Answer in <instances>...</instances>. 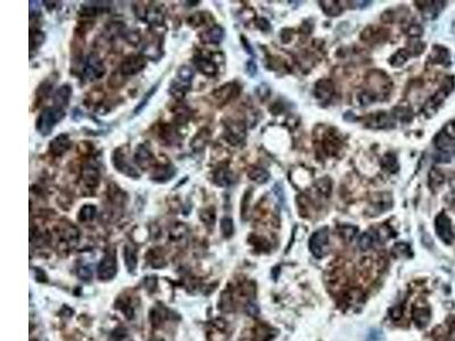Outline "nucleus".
<instances>
[{
  "instance_id": "f257e3e1",
  "label": "nucleus",
  "mask_w": 455,
  "mask_h": 341,
  "mask_svg": "<svg viewBox=\"0 0 455 341\" xmlns=\"http://www.w3.org/2000/svg\"><path fill=\"white\" fill-rule=\"evenodd\" d=\"M64 117V110L58 107H47L40 113L38 119H36L35 128L41 136L47 137L53 132L55 126Z\"/></svg>"
},
{
  "instance_id": "f03ea898",
  "label": "nucleus",
  "mask_w": 455,
  "mask_h": 341,
  "mask_svg": "<svg viewBox=\"0 0 455 341\" xmlns=\"http://www.w3.org/2000/svg\"><path fill=\"white\" fill-rule=\"evenodd\" d=\"M192 79H194L192 68L189 66H181L171 86V93L176 98H183L185 92L190 88Z\"/></svg>"
},
{
  "instance_id": "7ed1b4c3",
  "label": "nucleus",
  "mask_w": 455,
  "mask_h": 341,
  "mask_svg": "<svg viewBox=\"0 0 455 341\" xmlns=\"http://www.w3.org/2000/svg\"><path fill=\"white\" fill-rule=\"evenodd\" d=\"M328 245H329V233L327 228L315 231L309 239V249L316 258H322L326 255Z\"/></svg>"
},
{
  "instance_id": "20e7f679",
  "label": "nucleus",
  "mask_w": 455,
  "mask_h": 341,
  "mask_svg": "<svg viewBox=\"0 0 455 341\" xmlns=\"http://www.w3.org/2000/svg\"><path fill=\"white\" fill-rule=\"evenodd\" d=\"M436 147L445 152L455 151V124L446 125V128L437 136L435 140Z\"/></svg>"
},
{
  "instance_id": "39448f33",
  "label": "nucleus",
  "mask_w": 455,
  "mask_h": 341,
  "mask_svg": "<svg viewBox=\"0 0 455 341\" xmlns=\"http://www.w3.org/2000/svg\"><path fill=\"white\" fill-rule=\"evenodd\" d=\"M106 68L104 66V63L101 59L94 54H91L88 56L85 65V76L90 81L100 79L104 76Z\"/></svg>"
},
{
  "instance_id": "423d86ee",
  "label": "nucleus",
  "mask_w": 455,
  "mask_h": 341,
  "mask_svg": "<svg viewBox=\"0 0 455 341\" xmlns=\"http://www.w3.org/2000/svg\"><path fill=\"white\" fill-rule=\"evenodd\" d=\"M112 161L115 169L118 170L119 172L125 174V175L130 177H133V179H138V177H139V172H138L134 166L130 164L129 161L126 159L125 154L121 149H116L114 151Z\"/></svg>"
},
{
  "instance_id": "0eeeda50",
  "label": "nucleus",
  "mask_w": 455,
  "mask_h": 341,
  "mask_svg": "<svg viewBox=\"0 0 455 341\" xmlns=\"http://www.w3.org/2000/svg\"><path fill=\"white\" fill-rule=\"evenodd\" d=\"M435 227L437 235L440 238V240L444 241L447 245L452 244L454 239L452 224H451V220L447 217L446 214L442 213L436 217Z\"/></svg>"
},
{
  "instance_id": "6e6552de",
  "label": "nucleus",
  "mask_w": 455,
  "mask_h": 341,
  "mask_svg": "<svg viewBox=\"0 0 455 341\" xmlns=\"http://www.w3.org/2000/svg\"><path fill=\"white\" fill-rule=\"evenodd\" d=\"M147 65V61L144 57L141 56H129L126 57L124 61H123L121 67H120V71L121 73L125 76H131V75H136L144 70Z\"/></svg>"
},
{
  "instance_id": "1a4fd4ad",
  "label": "nucleus",
  "mask_w": 455,
  "mask_h": 341,
  "mask_svg": "<svg viewBox=\"0 0 455 341\" xmlns=\"http://www.w3.org/2000/svg\"><path fill=\"white\" fill-rule=\"evenodd\" d=\"M116 272H118V264H116L115 257L107 254L104 256V258L100 260L99 265H98V277L101 280H109V279L114 278Z\"/></svg>"
},
{
  "instance_id": "9d476101",
  "label": "nucleus",
  "mask_w": 455,
  "mask_h": 341,
  "mask_svg": "<svg viewBox=\"0 0 455 341\" xmlns=\"http://www.w3.org/2000/svg\"><path fill=\"white\" fill-rule=\"evenodd\" d=\"M134 161H136L137 165L140 169L147 170L151 168L152 165L155 164V157L152 154L151 148L146 146V144H139L134 154Z\"/></svg>"
},
{
  "instance_id": "9b49d317",
  "label": "nucleus",
  "mask_w": 455,
  "mask_h": 341,
  "mask_svg": "<svg viewBox=\"0 0 455 341\" xmlns=\"http://www.w3.org/2000/svg\"><path fill=\"white\" fill-rule=\"evenodd\" d=\"M71 148V140L67 134H60L52 140L49 144V150L54 156L64 155Z\"/></svg>"
},
{
  "instance_id": "f8f14e48",
  "label": "nucleus",
  "mask_w": 455,
  "mask_h": 341,
  "mask_svg": "<svg viewBox=\"0 0 455 341\" xmlns=\"http://www.w3.org/2000/svg\"><path fill=\"white\" fill-rule=\"evenodd\" d=\"M245 128L242 123L232 122L227 124V138L231 143L238 144L245 139Z\"/></svg>"
},
{
  "instance_id": "ddd939ff",
  "label": "nucleus",
  "mask_w": 455,
  "mask_h": 341,
  "mask_svg": "<svg viewBox=\"0 0 455 341\" xmlns=\"http://www.w3.org/2000/svg\"><path fill=\"white\" fill-rule=\"evenodd\" d=\"M200 40L205 43H220L224 38V30L218 25L210 28L199 35Z\"/></svg>"
},
{
  "instance_id": "4468645a",
  "label": "nucleus",
  "mask_w": 455,
  "mask_h": 341,
  "mask_svg": "<svg viewBox=\"0 0 455 341\" xmlns=\"http://www.w3.org/2000/svg\"><path fill=\"white\" fill-rule=\"evenodd\" d=\"M71 95H72V88L68 85H61V88H58L56 90V92L54 93L55 107L61 108V110H63L64 106H67L68 101H70Z\"/></svg>"
},
{
  "instance_id": "2eb2a0df",
  "label": "nucleus",
  "mask_w": 455,
  "mask_h": 341,
  "mask_svg": "<svg viewBox=\"0 0 455 341\" xmlns=\"http://www.w3.org/2000/svg\"><path fill=\"white\" fill-rule=\"evenodd\" d=\"M195 64H196V67H197L204 75L214 76L217 73L216 64L214 63L212 59H210V58L200 56L198 58H196Z\"/></svg>"
},
{
  "instance_id": "dca6fc26",
  "label": "nucleus",
  "mask_w": 455,
  "mask_h": 341,
  "mask_svg": "<svg viewBox=\"0 0 455 341\" xmlns=\"http://www.w3.org/2000/svg\"><path fill=\"white\" fill-rule=\"evenodd\" d=\"M174 174H176V170L172 165H162L154 169L152 179L157 182H166L171 180V177H173Z\"/></svg>"
},
{
  "instance_id": "f3484780",
  "label": "nucleus",
  "mask_w": 455,
  "mask_h": 341,
  "mask_svg": "<svg viewBox=\"0 0 455 341\" xmlns=\"http://www.w3.org/2000/svg\"><path fill=\"white\" fill-rule=\"evenodd\" d=\"M334 93V85L329 80H322L319 81L318 85L315 86V96L322 101L328 100L331 98Z\"/></svg>"
},
{
  "instance_id": "a211bd4d",
  "label": "nucleus",
  "mask_w": 455,
  "mask_h": 341,
  "mask_svg": "<svg viewBox=\"0 0 455 341\" xmlns=\"http://www.w3.org/2000/svg\"><path fill=\"white\" fill-rule=\"evenodd\" d=\"M234 174L227 169H218L214 174V182L220 187H228L234 182Z\"/></svg>"
},
{
  "instance_id": "6ab92c4d",
  "label": "nucleus",
  "mask_w": 455,
  "mask_h": 341,
  "mask_svg": "<svg viewBox=\"0 0 455 341\" xmlns=\"http://www.w3.org/2000/svg\"><path fill=\"white\" fill-rule=\"evenodd\" d=\"M247 175H248L250 180L258 184L268 182L269 179H270V174H269L268 170L262 168H252L247 172Z\"/></svg>"
},
{
  "instance_id": "aec40b11",
  "label": "nucleus",
  "mask_w": 455,
  "mask_h": 341,
  "mask_svg": "<svg viewBox=\"0 0 455 341\" xmlns=\"http://www.w3.org/2000/svg\"><path fill=\"white\" fill-rule=\"evenodd\" d=\"M209 137H210L209 130H207V129L199 130V131L197 132V134H196V136L194 137V139H192L191 147L194 148L196 151L203 149V148L205 147L207 140H209Z\"/></svg>"
},
{
  "instance_id": "412c9836",
  "label": "nucleus",
  "mask_w": 455,
  "mask_h": 341,
  "mask_svg": "<svg viewBox=\"0 0 455 341\" xmlns=\"http://www.w3.org/2000/svg\"><path fill=\"white\" fill-rule=\"evenodd\" d=\"M235 95V88L231 85H223L221 89H217L216 91H214L213 96L217 101L220 103H225V101L230 100L231 97Z\"/></svg>"
},
{
  "instance_id": "4be33fe9",
  "label": "nucleus",
  "mask_w": 455,
  "mask_h": 341,
  "mask_svg": "<svg viewBox=\"0 0 455 341\" xmlns=\"http://www.w3.org/2000/svg\"><path fill=\"white\" fill-rule=\"evenodd\" d=\"M96 213H97V208L94 207L93 205L87 204L83 206L81 209H80L78 219L79 221H81V222H90V221H92L94 219Z\"/></svg>"
},
{
  "instance_id": "5701e85b",
  "label": "nucleus",
  "mask_w": 455,
  "mask_h": 341,
  "mask_svg": "<svg viewBox=\"0 0 455 341\" xmlns=\"http://www.w3.org/2000/svg\"><path fill=\"white\" fill-rule=\"evenodd\" d=\"M124 257H125V264L126 267L129 268L130 272L134 271V268L137 267V254H136V249L131 246H126L125 247V252H124Z\"/></svg>"
},
{
  "instance_id": "b1692460",
  "label": "nucleus",
  "mask_w": 455,
  "mask_h": 341,
  "mask_svg": "<svg viewBox=\"0 0 455 341\" xmlns=\"http://www.w3.org/2000/svg\"><path fill=\"white\" fill-rule=\"evenodd\" d=\"M83 180L89 187H94L97 186L98 181H99V174H98L96 169L89 166V168H86L85 172H83Z\"/></svg>"
},
{
  "instance_id": "393cba45",
  "label": "nucleus",
  "mask_w": 455,
  "mask_h": 341,
  "mask_svg": "<svg viewBox=\"0 0 455 341\" xmlns=\"http://www.w3.org/2000/svg\"><path fill=\"white\" fill-rule=\"evenodd\" d=\"M374 238H376V234L371 233V232H364V233L361 235V238L359 239V247L362 252H365V250H369L370 248H372L374 245Z\"/></svg>"
},
{
  "instance_id": "a878e982",
  "label": "nucleus",
  "mask_w": 455,
  "mask_h": 341,
  "mask_svg": "<svg viewBox=\"0 0 455 341\" xmlns=\"http://www.w3.org/2000/svg\"><path fill=\"white\" fill-rule=\"evenodd\" d=\"M45 34L42 33L41 31L35 30V31H31L30 33V49L31 52L33 50H36L39 48L40 46L42 45L43 41H45Z\"/></svg>"
},
{
  "instance_id": "bb28decb",
  "label": "nucleus",
  "mask_w": 455,
  "mask_h": 341,
  "mask_svg": "<svg viewBox=\"0 0 455 341\" xmlns=\"http://www.w3.org/2000/svg\"><path fill=\"white\" fill-rule=\"evenodd\" d=\"M328 5H326L325 1H322V8L325 10V13L327 15H331V16H336L338 14H340L341 8L339 6V2L337 1H326Z\"/></svg>"
},
{
  "instance_id": "cd10ccee",
  "label": "nucleus",
  "mask_w": 455,
  "mask_h": 341,
  "mask_svg": "<svg viewBox=\"0 0 455 341\" xmlns=\"http://www.w3.org/2000/svg\"><path fill=\"white\" fill-rule=\"evenodd\" d=\"M414 321H416L419 325H425L430 318V314L427 310H424V308H419V310H414V314H413Z\"/></svg>"
},
{
  "instance_id": "c85d7f7f",
  "label": "nucleus",
  "mask_w": 455,
  "mask_h": 341,
  "mask_svg": "<svg viewBox=\"0 0 455 341\" xmlns=\"http://www.w3.org/2000/svg\"><path fill=\"white\" fill-rule=\"evenodd\" d=\"M146 19H147L149 22H152V23H155V22L156 23H161V22L164 20V15L158 8L152 7V8H149L147 10Z\"/></svg>"
},
{
  "instance_id": "c756f323",
  "label": "nucleus",
  "mask_w": 455,
  "mask_h": 341,
  "mask_svg": "<svg viewBox=\"0 0 455 341\" xmlns=\"http://www.w3.org/2000/svg\"><path fill=\"white\" fill-rule=\"evenodd\" d=\"M221 231L225 238L231 237L234 233V222L229 217H224L221 220Z\"/></svg>"
},
{
  "instance_id": "7c9ffc66",
  "label": "nucleus",
  "mask_w": 455,
  "mask_h": 341,
  "mask_svg": "<svg viewBox=\"0 0 455 341\" xmlns=\"http://www.w3.org/2000/svg\"><path fill=\"white\" fill-rule=\"evenodd\" d=\"M382 165H384V168L386 170H392V172H394V168L395 170H397V161H396V158H395V156L394 155H386L385 157H384V161H382Z\"/></svg>"
},
{
  "instance_id": "2f4dec72",
  "label": "nucleus",
  "mask_w": 455,
  "mask_h": 341,
  "mask_svg": "<svg viewBox=\"0 0 455 341\" xmlns=\"http://www.w3.org/2000/svg\"><path fill=\"white\" fill-rule=\"evenodd\" d=\"M157 88H158V85H156L152 86V88L151 90H149V91L147 92V95H145V97L143 98V100L140 101L139 105H138L136 110H134V113H136V114H137V113H139V112H140L141 110H143V108L146 106V105L148 104V100L151 99V98L152 97V95H154V93L156 92V90H157Z\"/></svg>"
},
{
  "instance_id": "473e14b6",
  "label": "nucleus",
  "mask_w": 455,
  "mask_h": 341,
  "mask_svg": "<svg viewBox=\"0 0 455 341\" xmlns=\"http://www.w3.org/2000/svg\"><path fill=\"white\" fill-rule=\"evenodd\" d=\"M393 59L394 60L392 61V65H395V66H400V65H403L406 61L407 54L405 50H399L398 53L395 54V56H393Z\"/></svg>"
},
{
  "instance_id": "72a5a7b5",
  "label": "nucleus",
  "mask_w": 455,
  "mask_h": 341,
  "mask_svg": "<svg viewBox=\"0 0 455 341\" xmlns=\"http://www.w3.org/2000/svg\"><path fill=\"white\" fill-rule=\"evenodd\" d=\"M79 275L81 277V279H86V280H87V279L91 278V275H92V273H91V271L89 270L88 266H83L79 270Z\"/></svg>"
},
{
  "instance_id": "f704fd0d",
  "label": "nucleus",
  "mask_w": 455,
  "mask_h": 341,
  "mask_svg": "<svg viewBox=\"0 0 455 341\" xmlns=\"http://www.w3.org/2000/svg\"><path fill=\"white\" fill-rule=\"evenodd\" d=\"M246 71H247V73H248L250 76H254L257 72L256 64H255L253 60H249L248 63H247V70Z\"/></svg>"
}]
</instances>
